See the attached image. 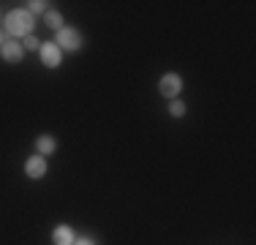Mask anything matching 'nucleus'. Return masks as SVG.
I'll use <instances>...</instances> for the list:
<instances>
[{"mask_svg": "<svg viewBox=\"0 0 256 245\" xmlns=\"http://www.w3.org/2000/svg\"><path fill=\"white\" fill-rule=\"evenodd\" d=\"M54 147H58V142H54V136H50V134H41L38 139H36V150H38V156H52Z\"/></svg>", "mask_w": 256, "mask_h": 245, "instance_id": "nucleus-8", "label": "nucleus"}, {"mask_svg": "<svg viewBox=\"0 0 256 245\" xmlns=\"http://www.w3.org/2000/svg\"><path fill=\"white\" fill-rule=\"evenodd\" d=\"M38 54H41V63H44L46 68H58L60 60H63V52H60V46L54 44V41H46V44H41Z\"/></svg>", "mask_w": 256, "mask_h": 245, "instance_id": "nucleus-4", "label": "nucleus"}, {"mask_svg": "<svg viewBox=\"0 0 256 245\" xmlns=\"http://www.w3.org/2000/svg\"><path fill=\"white\" fill-rule=\"evenodd\" d=\"M0 54H3L6 63H20V60L25 58V46L16 44V41H6V44L0 46Z\"/></svg>", "mask_w": 256, "mask_h": 245, "instance_id": "nucleus-6", "label": "nucleus"}, {"mask_svg": "<svg viewBox=\"0 0 256 245\" xmlns=\"http://www.w3.org/2000/svg\"><path fill=\"white\" fill-rule=\"evenodd\" d=\"M3 44H6V33L0 30V46H3Z\"/></svg>", "mask_w": 256, "mask_h": 245, "instance_id": "nucleus-14", "label": "nucleus"}, {"mask_svg": "<svg viewBox=\"0 0 256 245\" xmlns=\"http://www.w3.org/2000/svg\"><path fill=\"white\" fill-rule=\"evenodd\" d=\"M46 6H50V3H41V0H33V3H30V14H44V11H46Z\"/></svg>", "mask_w": 256, "mask_h": 245, "instance_id": "nucleus-11", "label": "nucleus"}, {"mask_svg": "<svg viewBox=\"0 0 256 245\" xmlns=\"http://www.w3.org/2000/svg\"><path fill=\"white\" fill-rule=\"evenodd\" d=\"M3 28H6V33L14 36V38H28V36H33V14H30L28 8H14V11L6 14Z\"/></svg>", "mask_w": 256, "mask_h": 245, "instance_id": "nucleus-1", "label": "nucleus"}, {"mask_svg": "<svg viewBox=\"0 0 256 245\" xmlns=\"http://www.w3.org/2000/svg\"><path fill=\"white\" fill-rule=\"evenodd\" d=\"M25 174L30 177V180H41V177L46 174V158H44V156H33V158H28V164H25Z\"/></svg>", "mask_w": 256, "mask_h": 245, "instance_id": "nucleus-5", "label": "nucleus"}, {"mask_svg": "<svg viewBox=\"0 0 256 245\" xmlns=\"http://www.w3.org/2000/svg\"><path fill=\"white\" fill-rule=\"evenodd\" d=\"M44 20H46V24H50V28H54V30L66 28V24H63V16H60L58 11H46V14H44Z\"/></svg>", "mask_w": 256, "mask_h": 245, "instance_id": "nucleus-9", "label": "nucleus"}, {"mask_svg": "<svg viewBox=\"0 0 256 245\" xmlns=\"http://www.w3.org/2000/svg\"><path fill=\"white\" fill-rule=\"evenodd\" d=\"M25 49H41V41L36 38V36H28V38H25Z\"/></svg>", "mask_w": 256, "mask_h": 245, "instance_id": "nucleus-12", "label": "nucleus"}, {"mask_svg": "<svg viewBox=\"0 0 256 245\" xmlns=\"http://www.w3.org/2000/svg\"><path fill=\"white\" fill-rule=\"evenodd\" d=\"M169 114H172V118H182V114H186V104H182L180 98H172V101H169Z\"/></svg>", "mask_w": 256, "mask_h": 245, "instance_id": "nucleus-10", "label": "nucleus"}, {"mask_svg": "<svg viewBox=\"0 0 256 245\" xmlns=\"http://www.w3.org/2000/svg\"><path fill=\"white\" fill-rule=\"evenodd\" d=\"M158 90H161L164 96L172 101V98H178L180 96V90H182V79H180V74H164L161 76V82H158Z\"/></svg>", "mask_w": 256, "mask_h": 245, "instance_id": "nucleus-3", "label": "nucleus"}, {"mask_svg": "<svg viewBox=\"0 0 256 245\" xmlns=\"http://www.w3.org/2000/svg\"><path fill=\"white\" fill-rule=\"evenodd\" d=\"M74 245H96L90 237H82V240H74Z\"/></svg>", "mask_w": 256, "mask_h": 245, "instance_id": "nucleus-13", "label": "nucleus"}, {"mask_svg": "<svg viewBox=\"0 0 256 245\" xmlns=\"http://www.w3.org/2000/svg\"><path fill=\"white\" fill-rule=\"evenodd\" d=\"M82 33L79 30H74V28H60L58 30V36H54V44L60 46V52H79L82 49Z\"/></svg>", "mask_w": 256, "mask_h": 245, "instance_id": "nucleus-2", "label": "nucleus"}, {"mask_svg": "<svg viewBox=\"0 0 256 245\" xmlns=\"http://www.w3.org/2000/svg\"><path fill=\"white\" fill-rule=\"evenodd\" d=\"M52 240H54V245H74V229H71V226H58V229L52 232Z\"/></svg>", "mask_w": 256, "mask_h": 245, "instance_id": "nucleus-7", "label": "nucleus"}]
</instances>
